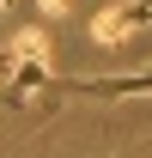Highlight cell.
Listing matches in <instances>:
<instances>
[{
    "label": "cell",
    "instance_id": "7a4b0ae2",
    "mask_svg": "<svg viewBox=\"0 0 152 158\" xmlns=\"http://www.w3.org/2000/svg\"><path fill=\"white\" fill-rule=\"evenodd\" d=\"M140 24H152V0H122V6H110V12L91 19V37L103 43V49H116V43H128Z\"/></svg>",
    "mask_w": 152,
    "mask_h": 158
},
{
    "label": "cell",
    "instance_id": "6da1fadb",
    "mask_svg": "<svg viewBox=\"0 0 152 158\" xmlns=\"http://www.w3.org/2000/svg\"><path fill=\"white\" fill-rule=\"evenodd\" d=\"M49 85H55V73H49V37L43 31H19L0 49V98L6 103H31Z\"/></svg>",
    "mask_w": 152,
    "mask_h": 158
},
{
    "label": "cell",
    "instance_id": "277c9868",
    "mask_svg": "<svg viewBox=\"0 0 152 158\" xmlns=\"http://www.w3.org/2000/svg\"><path fill=\"white\" fill-rule=\"evenodd\" d=\"M0 6H6V0H0Z\"/></svg>",
    "mask_w": 152,
    "mask_h": 158
},
{
    "label": "cell",
    "instance_id": "3957f363",
    "mask_svg": "<svg viewBox=\"0 0 152 158\" xmlns=\"http://www.w3.org/2000/svg\"><path fill=\"white\" fill-rule=\"evenodd\" d=\"M43 6H49V12H61V6H67V0H43Z\"/></svg>",
    "mask_w": 152,
    "mask_h": 158
}]
</instances>
